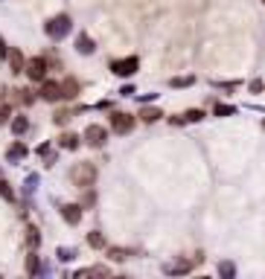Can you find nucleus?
I'll list each match as a JSON object with an SVG mask.
<instances>
[{"instance_id":"f257e3e1","label":"nucleus","mask_w":265,"mask_h":279,"mask_svg":"<svg viewBox=\"0 0 265 279\" xmlns=\"http://www.w3.org/2000/svg\"><path fill=\"white\" fill-rule=\"evenodd\" d=\"M70 180H73L79 189L93 186V180H96V166H93V163H76L73 169H70Z\"/></svg>"},{"instance_id":"f03ea898","label":"nucleus","mask_w":265,"mask_h":279,"mask_svg":"<svg viewBox=\"0 0 265 279\" xmlns=\"http://www.w3.org/2000/svg\"><path fill=\"white\" fill-rule=\"evenodd\" d=\"M70 27H73V24H70V18H67V15H55V18H50L44 24V32L50 38H55V41H58V38H64L67 32H70Z\"/></svg>"},{"instance_id":"7ed1b4c3","label":"nucleus","mask_w":265,"mask_h":279,"mask_svg":"<svg viewBox=\"0 0 265 279\" xmlns=\"http://www.w3.org/2000/svg\"><path fill=\"white\" fill-rule=\"evenodd\" d=\"M47 70H50V61H47L44 55H38V58H29V61H27V70H24V73H27L32 81H44L47 79Z\"/></svg>"},{"instance_id":"20e7f679","label":"nucleus","mask_w":265,"mask_h":279,"mask_svg":"<svg viewBox=\"0 0 265 279\" xmlns=\"http://www.w3.org/2000/svg\"><path fill=\"white\" fill-rule=\"evenodd\" d=\"M140 67V61L134 55H128V58H119V61H111V70L117 73V76H134Z\"/></svg>"},{"instance_id":"39448f33","label":"nucleus","mask_w":265,"mask_h":279,"mask_svg":"<svg viewBox=\"0 0 265 279\" xmlns=\"http://www.w3.org/2000/svg\"><path fill=\"white\" fill-rule=\"evenodd\" d=\"M111 128H114L117 134H128V131L134 128V117H131V114H123V111H117V114H111Z\"/></svg>"},{"instance_id":"423d86ee","label":"nucleus","mask_w":265,"mask_h":279,"mask_svg":"<svg viewBox=\"0 0 265 279\" xmlns=\"http://www.w3.org/2000/svg\"><path fill=\"white\" fill-rule=\"evenodd\" d=\"M105 140H108V131L102 125H88L85 128V143L93 145V148H99V145H105Z\"/></svg>"},{"instance_id":"0eeeda50","label":"nucleus","mask_w":265,"mask_h":279,"mask_svg":"<svg viewBox=\"0 0 265 279\" xmlns=\"http://www.w3.org/2000/svg\"><path fill=\"white\" fill-rule=\"evenodd\" d=\"M41 99H47V102L62 99V81H44L41 84Z\"/></svg>"},{"instance_id":"6e6552de","label":"nucleus","mask_w":265,"mask_h":279,"mask_svg":"<svg viewBox=\"0 0 265 279\" xmlns=\"http://www.w3.org/2000/svg\"><path fill=\"white\" fill-rule=\"evenodd\" d=\"M62 218L67 221V224H79V221H82V207H79V204H64Z\"/></svg>"},{"instance_id":"1a4fd4ad","label":"nucleus","mask_w":265,"mask_h":279,"mask_svg":"<svg viewBox=\"0 0 265 279\" xmlns=\"http://www.w3.org/2000/svg\"><path fill=\"white\" fill-rule=\"evenodd\" d=\"M9 67H12V73H24L27 70V61H24V55H21V50H9Z\"/></svg>"},{"instance_id":"9d476101","label":"nucleus","mask_w":265,"mask_h":279,"mask_svg":"<svg viewBox=\"0 0 265 279\" xmlns=\"http://www.w3.org/2000/svg\"><path fill=\"white\" fill-rule=\"evenodd\" d=\"M76 96H79V81L64 79L62 81V99H76Z\"/></svg>"},{"instance_id":"9b49d317","label":"nucleus","mask_w":265,"mask_h":279,"mask_svg":"<svg viewBox=\"0 0 265 279\" xmlns=\"http://www.w3.org/2000/svg\"><path fill=\"white\" fill-rule=\"evenodd\" d=\"M27 145L24 143H12L9 145V152H6V157H9V163H18V160H24V157H27Z\"/></svg>"},{"instance_id":"f8f14e48","label":"nucleus","mask_w":265,"mask_h":279,"mask_svg":"<svg viewBox=\"0 0 265 279\" xmlns=\"http://www.w3.org/2000/svg\"><path fill=\"white\" fill-rule=\"evenodd\" d=\"M76 50H79V53H82V55H91L93 50H96V47H93L91 35H85V32H82V35L76 38Z\"/></svg>"},{"instance_id":"ddd939ff","label":"nucleus","mask_w":265,"mask_h":279,"mask_svg":"<svg viewBox=\"0 0 265 279\" xmlns=\"http://www.w3.org/2000/svg\"><path fill=\"white\" fill-rule=\"evenodd\" d=\"M27 128H29V119L27 117H15L12 119V131H15V134H27Z\"/></svg>"},{"instance_id":"4468645a","label":"nucleus","mask_w":265,"mask_h":279,"mask_svg":"<svg viewBox=\"0 0 265 279\" xmlns=\"http://www.w3.org/2000/svg\"><path fill=\"white\" fill-rule=\"evenodd\" d=\"M160 117H164V114H160L157 108H143L140 111V119H143V122H157Z\"/></svg>"},{"instance_id":"2eb2a0df","label":"nucleus","mask_w":265,"mask_h":279,"mask_svg":"<svg viewBox=\"0 0 265 279\" xmlns=\"http://www.w3.org/2000/svg\"><path fill=\"white\" fill-rule=\"evenodd\" d=\"M58 145H62V148H70V152H73V148H79V137H76V134H62Z\"/></svg>"},{"instance_id":"dca6fc26","label":"nucleus","mask_w":265,"mask_h":279,"mask_svg":"<svg viewBox=\"0 0 265 279\" xmlns=\"http://www.w3.org/2000/svg\"><path fill=\"white\" fill-rule=\"evenodd\" d=\"M76 276H108V268H88V270H79Z\"/></svg>"},{"instance_id":"f3484780","label":"nucleus","mask_w":265,"mask_h":279,"mask_svg":"<svg viewBox=\"0 0 265 279\" xmlns=\"http://www.w3.org/2000/svg\"><path fill=\"white\" fill-rule=\"evenodd\" d=\"M108 253H111V259H114V262H123V259H128V256H131L126 247H111Z\"/></svg>"},{"instance_id":"a211bd4d","label":"nucleus","mask_w":265,"mask_h":279,"mask_svg":"<svg viewBox=\"0 0 265 279\" xmlns=\"http://www.w3.org/2000/svg\"><path fill=\"white\" fill-rule=\"evenodd\" d=\"M0 195L9 201V204H15V192H12V186L6 183V180H0Z\"/></svg>"},{"instance_id":"6ab92c4d","label":"nucleus","mask_w":265,"mask_h":279,"mask_svg":"<svg viewBox=\"0 0 265 279\" xmlns=\"http://www.w3.org/2000/svg\"><path fill=\"white\" fill-rule=\"evenodd\" d=\"M27 244H29V247H38V244H41V235H38L35 227H29V230H27Z\"/></svg>"},{"instance_id":"aec40b11","label":"nucleus","mask_w":265,"mask_h":279,"mask_svg":"<svg viewBox=\"0 0 265 279\" xmlns=\"http://www.w3.org/2000/svg\"><path fill=\"white\" fill-rule=\"evenodd\" d=\"M53 119H55V125H64V122H70V119H73V111H58Z\"/></svg>"},{"instance_id":"412c9836","label":"nucleus","mask_w":265,"mask_h":279,"mask_svg":"<svg viewBox=\"0 0 265 279\" xmlns=\"http://www.w3.org/2000/svg\"><path fill=\"white\" fill-rule=\"evenodd\" d=\"M88 244H91V247H105V239H102V233L93 230V233L88 235Z\"/></svg>"},{"instance_id":"4be33fe9","label":"nucleus","mask_w":265,"mask_h":279,"mask_svg":"<svg viewBox=\"0 0 265 279\" xmlns=\"http://www.w3.org/2000/svg\"><path fill=\"white\" fill-rule=\"evenodd\" d=\"M201 117H204L201 108H192V111H187V114H184V119H187V122H198Z\"/></svg>"},{"instance_id":"5701e85b","label":"nucleus","mask_w":265,"mask_h":279,"mask_svg":"<svg viewBox=\"0 0 265 279\" xmlns=\"http://www.w3.org/2000/svg\"><path fill=\"white\" fill-rule=\"evenodd\" d=\"M192 76H184V79H169V84H172V88H187V84H192Z\"/></svg>"},{"instance_id":"b1692460","label":"nucleus","mask_w":265,"mask_h":279,"mask_svg":"<svg viewBox=\"0 0 265 279\" xmlns=\"http://www.w3.org/2000/svg\"><path fill=\"white\" fill-rule=\"evenodd\" d=\"M27 270L29 273H38V256H29L27 259Z\"/></svg>"},{"instance_id":"393cba45","label":"nucleus","mask_w":265,"mask_h":279,"mask_svg":"<svg viewBox=\"0 0 265 279\" xmlns=\"http://www.w3.org/2000/svg\"><path fill=\"white\" fill-rule=\"evenodd\" d=\"M216 114H219V117H228V114H233V108H230V105H219Z\"/></svg>"},{"instance_id":"a878e982","label":"nucleus","mask_w":265,"mask_h":279,"mask_svg":"<svg viewBox=\"0 0 265 279\" xmlns=\"http://www.w3.org/2000/svg\"><path fill=\"white\" fill-rule=\"evenodd\" d=\"M58 259H64V262L73 259V250H58Z\"/></svg>"},{"instance_id":"bb28decb","label":"nucleus","mask_w":265,"mask_h":279,"mask_svg":"<svg viewBox=\"0 0 265 279\" xmlns=\"http://www.w3.org/2000/svg\"><path fill=\"white\" fill-rule=\"evenodd\" d=\"M9 50H6V44H3V38H0V55H6Z\"/></svg>"},{"instance_id":"cd10ccee","label":"nucleus","mask_w":265,"mask_h":279,"mask_svg":"<svg viewBox=\"0 0 265 279\" xmlns=\"http://www.w3.org/2000/svg\"><path fill=\"white\" fill-rule=\"evenodd\" d=\"M3 119H6V108H3V111H0V122H3Z\"/></svg>"},{"instance_id":"c85d7f7f","label":"nucleus","mask_w":265,"mask_h":279,"mask_svg":"<svg viewBox=\"0 0 265 279\" xmlns=\"http://www.w3.org/2000/svg\"><path fill=\"white\" fill-rule=\"evenodd\" d=\"M262 128H265V122H262Z\"/></svg>"},{"instance_id":"c756f323","label":"nucleus","mask_w":265,"mask_h":279,"mask_svg":"<svg viewBox=\"0 0 265 279\" xmlns=\"http://www.w3.org/2000/svg\"><path fill=\"white\" fill-rule=\"evenodd\" d=\"M262 3H265V0H262Z\"/></svg>"}]
</instances>
